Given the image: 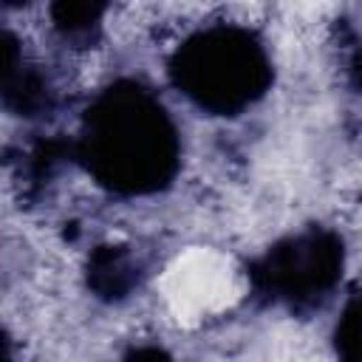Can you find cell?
<instances>
[{
    "mask_svg": "<svg viewBox=\"0 0 362 362\" xmlns=\"http://www.w3.org/2000/svg\"><path fill=\"white\" fill-rule=\"evenodd\" d=\"M82 158L113 189H156L175 167V133L150 93L116 85L88 113Z\"/></svg>",
    "mask_w": 362,
    "mask_h": 362,
    "instance_id": "cell-1",
    "label": "cell"
},
{
    "mask_svg": "<svg viewBox=\"0 0 362 362\" xmlns=\"http://www.w3.org/2000/svg\"><path fill=\"white\" fill-rule=\"evenodd\" d=\"M173 76L201 107L232 113L263 93L269 82V59L263 45L246 28L215 25L198 31L178 48Z\"/></svg>",
    "mask_w": 362,
    "mask_h": 362,
    "instance_id": "cell-2",
    "label": "cell"
},
{
    "mask_svg": "<svg viewBox=\"0 0 362 362\" xmlns=\"http://www.w3.org/2000/svg\"><path fill=\"white\" fill-rule=\"evenodd\" d=\"M339 249L325 235H308L291 240L286 249L269 257V283L286 297H311L322 291L337 277Z\"/></svg>",
    "mask_w": 362,
    "mask_h": 362,
    "instance_id": "cell-3",
    "label": "cell"
},
{
    "mask_svg": "<svg viewBox=\"0 0 362 362\" xmlns=\"http://www.w3.org/2000/svg\"><path fill=\"white\" fill-rule=\"evenodd\" d=\"M337 345L342 354V362H362V300H356L337 334Z\"/></svg>",
    "mask_w": 362,
    "mask_h": 362,
    "instance_id": "cell-4",
    "label": "cell"
}]
</instances>
